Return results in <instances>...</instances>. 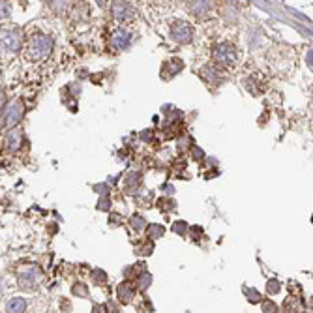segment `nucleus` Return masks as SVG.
Segmentation results:
<instances>
[{
  "instance_id": "obj_17",
  "label": "nucleus",
  "mask_w": 313,
  "mask_h": 313,
  "mask_svg": "<svg viewBox=\"0 0 313 313\" xmlns=\"http://www.w3.org/2000/svg\"><path fill=\"white\" fill-rule=\"evenodd\" d=\"M261 309H263V313H278L279 311L278 306H276L272 300H263Z\"/></svg>"
},
{
  "instance_id": "obj_24",
  "label": "nucleus",
  "mask_w": 313,
  "mask_h": 313,
  "mask_svg": "<svg viewBox=\"0 0 313 313\" xmlns=\"http://www.w3.org/2000/svg\"><path fill=\"white\" fill-rule=\"evenodd\" d=\"M109 206H111V201H109V197L105 195V197L99 199V203H98L96 208H98V210H109Z\"/></svg>"
},
{
  "instance_id": "obj_14",
  "label": "nucleus",
  "mask_w": 313,
  "mask_h": 313,
  "mask_svg": "<svg viewBox=\"0 0 313 313\" xmlns=\"http://www.w3.org/2000/svg\"><path fill=\"white\" fill-rule=\"evenodd\" d=\"M6 141H8V146L12 148V150H17L19 145H21V134L19 132H10L6 135Z\"/></svg>"
},
{
  "instance_id": "obj_30",
  "label": "nucleus",
  "mask_w": 313,
  "mask_h": 313,
  "mask_svg": "<svg viewBox=\"0 0 313 313\" xmlns=\"http://www.w3.org/2000/svg\"><path fill=\"white\" fill-rule=\"evenodd\" d=\"M307 62H309V66L313 68V49L309 53H307Z\"/></svg>"
},
{
  "instance_id": "obj_10",
  "label": "nucleus",
  "mask_w": 313,
  "mask_h": 313,
  "mask_svg": "<svg viewBox=\"0 0 313 313\" xmlns=\"http://www.w3.org/2000/svg\"><path fill=\"white\" fill-rule=\"evenodd\" d=\"M38 281H40V272L34 270V268H32L30 272L21 274V276H19V285H21L23 289H32Z\"/></svg>"
},
{
  "instance_id": "obj_12",
  "label": "nucleus",
  "mask_w": 313,
  "mask_h": 313,
  "mask_svg": "<svg viewBox=\"0 0 313 313\" xmlns=\"http://www.w3.org/2000/svg\"><path fill=\"white\" fill-rule=\"evenodd\" d=\"M24 309H27V302H24L23 298H12L6 306L8 313H23Z\"/></svg>"
},
{
  "instance_id": "obj_2",
  "label": "nucleus",
  "mask_w": 313,
  "mask_h": 313,
  "mask_svg": "<svg viewBox=\"0 0 313 313\" xmlns=\"http://www.w3.org/2000/svg\"><path fill=\"white\" fill-rule=\"evenodd\" d=\"M237 60V49L231 43H218L214 47V62L218 66H231Z\"/></svg>"
},
{
  "instance_id": "obj_6",
  "label": "nucleus",
  "mask_w": 313,
  "mask_h": 313,
  "mask_svg": "<svg viewBox=\"0 0 313 313\" xmlns=\"http://www.w3.org/2000/svg\"><path fill=\"white\" fill-rule=\"evenodd\" d=\"M246 87L251 94H255L259 96L261 92H265V88H267V81H265V77L261 73H253L251 77L246 79Z\"/></svg>"
},
{
  "instance_id": "obj_13",
  "label": "nucleus",
  "mask_w": 313,
  "mask_h": 313,
  "mask_svg": "<svg viewBox=\"0 0 313 313\" xmlns=\"http://www.w3.org/2000/svg\"><path fill=\"white\" fill-rule=\"evenodd\" d=\"M300 300H296L295 296H289L283 304V313H300Z\"/></svg>"
},
{
  "instance_id": "obj_11",
  "label": "nucleus",
  "mask_w": 313,
  "mask_h": 313,
  "mask_svg": "<svg viewBox=\"0 0 313 313\" xmlns=\"http://www.w3.org/2000/svg\"><path fill=\"white\" fill-rule=\"evenodd\" d=\"M113 15H115L116 21H126V17H128V13H129V4H122V2H115L113 4Z\"/></svg>"
},
{
  "instance_id": "obj_20",
  "label": "nucleus",
  "mask_w": 313,
  "mask_h": 313,
  "mask_svg": "<svg viewBox=\"0 0 313 313\" xmlns=\"http://www.w3.org/2000/svg\"><path fill=\"white\" fill-rule=\"evenodd\" d=\"M158 206L167 212V210H173L174 208V203L171 201V199H160V201H158Z\"/></svg>"
},
{
  "instance_id": "obj_9",
  "label": "nucleus",
  "mask_w": 313,
  "mask_h": 313,
  "mask_svg": "<svg viewBox=\"0 0 313 313\" xmlns=\"http://www.w3.org/2000/svg\"><path fill=\"white\" fill-rule=\"evenodd\" d=\"M139 184H141V173L139 171H132V173L126 174V178H124V192L126 193H134L139 190Z\"/></svg>"
},
{
  "instance_id": "obj_26",
  "label": "nucleus",
  "mask_w": 313,
  "mask_h": 313,
  "mask_svg": "<svg viewBox=\"0 0 313 313\" xmlns=\"http://www.w3.org/2000/svg\"><path fill=\"white\" fill-rule=\"evenodd\" d=\"M192 154H193V158H195V160H203V158H204L203 150H201V148H197L195 145L192 146Z\"/></svg>"
},
{
  "instance_id": "obj_15",
  "label": "nucleus",
  "mask_w": 313,
  "mask_h": 313,
  "mask_svg": "<svg viewBox=\"0 0 313 313\" xmlns=\"http://www.w3.org/2000/svg\"><path fill=\"white\" fill-rule=\"evenodd\" d=\"M146 229H148V231H146V234H148V238H150V240H154V238H160L163 234V232H165V229H163L162 225H148L146 227Z\"/></svg>"
},
{
  "instance_id": "obj_4",
  "label": "nucleus",
  "mask_w": 313,
  "mask_h": 313,
  "mask_svg": "<svg viewBox=\"0 0 313 313\" xmlns=\"http://www.w3.org/2000/svg\"><path fill=\"white\" fill-rule=\"evenodd\" d=\"M19 45H21V34L17 29H6L2 32V51L13 55L19 51Z\"/></svg>"
},
{
  "instance_id": "obj_3",
  "label": "nucleus",
  "mask_w": 313,
  "mask_h": 313,
  "mask_svg": "<svg viewBox=\"0 0 313 313\" xmlns=\"http://www.w3.org/2000/svg\"><path fill=\"white\" fill-rule=\"evenodd\" d=\"M169 34H171V40L178 41V43H188L193 38V29L186 21H174L169 27Z\"/></svg>"
},
{
  "instance_id": "obj_8",
  "label": "nucleus",
  "mask_w": 313,
  "mask_h": 313,
  "mask_svg": "<svg viewBox=\"0 0 313 313\" xmlns=\"http://www.w3.org/2000/svg\"><path fill=\"white\" fill-rule=\"evenodd\" d=\"M135 287L132 281H124V283L118 285V289H116V295H118V300L122 302V304H128V302H132V298L135 296Z\"/></svg>"
},
{
  "instance_id": "obj_29",
  "label": "nucleus",
  "mask_w": 313,
  "mask_h": 313,
  "mask_svg": "<svg viewBox=\"0 0 313 313\" xmlns=\"http://www.w3.org/2000/svg\"><path fill=\"white\" fill-rule=\"evenodd\" d=\"M113 216V218H111V223H113V225H115V223H118V221H120V218H118V216L120 214H111Z\"/></svg>"
},
{
  "instance_id": "obj_19",
  "label": "nucleus",
  "mask_w": 313,
  "mask_h": 313,
  "mask_svg": "<svg viewBox=\"0 0 313 313\" xmlns=\"http://www.w3.org/2000/svg\"><path fill=\"white\" fill-rule=\"evenodd\" d=\"M73 295L81 296V298H87L88 291H87V287H85L83 283H75V285H73Z\"/></svg>"
},
{
  "instance_id": "obj_21",
  "label": "nucleus",
  "mask_w": 313,
  "mask_h": 313,
  "mask_svg": "<svg viewBox=\"0 0 313 313\" xmlns=\"http://www.w3.org/2000/svg\"><path fill=\"white\" fill-rule=\"evenodd\" d=\"M246 296H248V300L249 302H261V295H259V291H255V289H248L246 291Z\"/></svg>"
},
{
  "instance_id": "obj_28",
  "label": "nucleus",
  "mask_w": 313,
  "mask_h": 313,
  "mask_svg": "<svg viewBox=\"0 0 313 313\" xmlns=\"http://www.w3.org/2000/svg\"><path fill=\"white\" fill-rule=\"evenodd\" d=\"M92 313H107V309H105L103 306H94Z\"/></svg>"
},
{
  "instance_id": "obj_16",
  "label": "nucleus",
  "mask_w": 313,
  "mask_h": 313,
  "mask_svg": "<svg viewBox=\"0 0 313 313\" xmlns=\"http://www.w3.org/2000/svg\"><path fill=\"white\" fill-rule=\"evenodd\" d=\"M279 289H281V285H279L278 279H268L267 281V293L276 295V293H279Z\"/></svg>"
},
{
  "instance_id": "obj_31",
  "label": "nucleus",
  "mask_w": 313,
  "mask_h": 313,
  "mask_svg": "<svg viewBox=\"0 0 313 313\" xmlns=\"http://www.w3.org/2000/svg\"><path fill=\"white\" fill-rule=\"evenodd\" d=\"M311 221H313V218H311Z\"/></svg>"
},
{
  "instance_id": "obj_27",
  "label": "nucleus",
  "mask_w": 313,
  "mask_h": 313,
  "mask_svg": "<svg viewBox=\"0 0 313 313\" xmlns=\"http://www.w3.org/2000/svg\"><path fill=\"white\" fill-rule=\"evenodd\" d=\"M94 190H96V192H99V193H107V192H109V188H103V184H98L96 188H94Z\"/></svg>"
},
{
  "instance_id": "obj_25",
  "label": "nucleus",
  "mask_w": 313,
  "mask_h": 313,
  "mask_svg": "<svg viewBox=\"0 0 313 313\" xmlns=\"http://www.w3.org/2000/svg\"><path fill=\"white\" fill-rule=\"evenodd\" d=\"M141 278H143V279L139 281V289L143 291L145 287H148V283H150V274H143Z\"/></svg>"
},
{
  "instance_id": "obj_23",
  "label": "nucleus",
  "mask_w": 313,
  "mask_h": 313,
  "mask_svg": "<svg viewBox=\"0 0 313 313\" xmlns=\"http://www.w3.org/2000/svg\"><path fill=\"white\" fill-rule=\"evenodd\" d=\"M132 225H134L135 229H143V227L146 225L145 218H143V216H139V214H135L134 218H132Z\"/></svg>"
},
{
  "instance_id": "obj_1",
  "label": "nucleus",
  "mask_w": 313,
  "mask_h": 313,
  "mask_svg": "<svg viewBox=\"0 0 313 313\" xmlns=\"http://www.w3.org/2000/svg\"><path fill=\"white\" fill-rule=\"evenodd\" d=\"M53 47V40L45 34H34L30 36L29 43H27V49H24V57L29 58L30 62H36V60H41L45 58L49 53H51Z\"/></svg>"
},
{
  "instance_id": "obj_22",
  "label": "nucleus",
  "mask_w": 313,
  "mask_h": 313,
  "mask_svg": "<svg viewBox=\"0 0 313 313\" xmlns=\"http://www.w3.org/2000/svg\"><path fill=\"white\" fill-rule=\"evenodd\" d=\"M186 229H188V223H184L182 220L174 221V223H173V231H174V232H178V234H184Z\"/></svg>"
},
{
  "instance_id": "obj_7",
  "label": "nucleus",
  "mask_w": 313,
  "mask_h": 313,
  "mask_svg": "<svg viewBox=\"0 0 313 313\" xmlns=\"http://www.w3.org/2000/svg\"><path fill=\"white\" fill-rule=\"evenodd\" d=\"M111 43L116 47V49H126V47H129V43H132V34H129L126 29H118L113 34V38H111Z\"/></svg>"
},
{
  "instance_id": "obj_5",
  "label": "nucleus",
  "mask_w": 313,
  "mask_h": 313,
  "mask_svg": "<svg viewBox=\"0 0 313 313\" xmlns=\"http://www.w3.org/2000/svg\"><path fill=\"white\" fill-rule=\"evenodd\" d=\"M21 116H23V105L15 101L13 105H10L4 113V126L6 128H13L19 120H21Z\"/></svg>"
},
{
  "instance_id": "obj_18",
  "label": "nucleus",
  "mask_w": 313,
  "mask_h": 313,
  "mask_svg": "<svg viewBox=\"0 0 313 313\" xmlns=\"http://www.w3.org/2000/svg\"><path fill=\"white\" fill-rule=\"evenodd\" d=\"M92 279H94V283L103 285L105 281H107V276H105L103 270H94V272H92Z\"/></svg>"
}]
</instances>
